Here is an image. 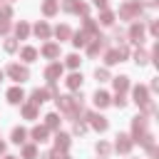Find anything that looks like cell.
<instances>
[{
  "instance_id": "obj_3",
  "label": "cell",
  "mask_w": 159,
  "mask_h": 159,
  "mask_svg": "<svg viewBox=\"0 0 159 159\" xmlns=\"http://www.w3.org/2000/svg\"><path fill=\"white\" fill-rule=\"evenodd\" d=\"M94 102H97L99 107H104V104L109 102V97H107V92H97V94H94Z\"/></svg>"
},
{
  "instance_id": "obj_4",
  "label": "cell",
  "mask_w": 159,
  "mask_h": 159,
  "mask_svg": "<svg viewBox=\"0 0 159 159\" xmlns=\"http://www.w3.org/2000/svg\"><path fill=\"white\" fill-rule=\"evenodd\" d=\"M32 137H35L37 142H45V137H47V129H45V127H37V129L32 132Z\"/></svg>"
},
{
  "instance_id": "obj_22",
  "label": "cell",
  "mask_w": 159,
  "mask_h": 159,
  "mask_svg": "<svg viewBox=\"0 0 159 159\" xmlns=\"http://www.w3.org/2000/svg\"><path fill=\"white\" fill-rule=\"evenodd\" d=\"M75 132H77V134H82V132H84V124H80V122H77V124H75Z\"/></svg>"
},
{
  "instance_id": "obj_9",
  "label": "cell",
  "mask_w": 159,
  "mask_h": 159,
  "mask_svg": "<svg viewBox=\"0 0 159 159\" xmlns=\"http://www.w3.org/2000/svg\"><path fill=\"white\" fill-rule=\"evenodd\" d=\"M35 55H37V52H35L32 47H25V50H22V57H25L27 62H30V60H35Z\"/></svg>"
},
{
  "instance_id": "obj_8",
  "label": "cell",
  "mask_w": 159,
  "mask_h": 159,
  "mask_svg": "<svg viewBox=\"0 0 159 159\" xmlns=\"http://www.w3.org/2000/svg\"><path fill=\"white\" fill-rule=\"evenodd\" d=\"M12 142H17V144L25 142V129H15V132H12Z\"/></svg>"
},
{
  "instance_id": "obj_7",
  "label": "cell",
  "mask_w": 159,
  "mask_h": 159,
  "mask_svg": "<svg viewBox=\"0 0 159 159\" xmlns=\"http://www.w3.org/2000/svg\"><path fill=\"white\" fill-rule=\"evenodd\" d=\"M92 124H94L97 129H107V122H104V117H92Z\"/></svg>"
},
{
  "instance_id": "obj_5",
  "label": "cell",
  "mask_w": 159,
  "mask_h": 159,
  "mask_svg": "<svg viewBox=\"0 0 159 159\" xmlns=\"http://www.w3.org/2000/svg\"><path fill=\"white\" fill-rule=\"evenodd\" d=\"M80 82H82V75H72V77L67 80V84H70L72 89H75V87H80Z\"/></svg>"
},
{
  "instance_id": "obj_12",
  "label": "cell",
  "mask_w": 159,
  "mask_h": 159,
  "mask_svg": "<svg viewBox=\"0 0 159 159\" xmlns=\"http://www.w3.org/2000/svg\"><path fill=\"white\" fill-rule=\"evenodd\" d=\"M35 32H37L40 37H47V35H50V30H47V25H37V27H35Z\"/></svg>"
},
{
  "instance_id": "obj_6",
  "label": "cell",
  "mask_w": 159,
  "mask_h": 159,
  "mask_svg": "<svg viewBox=\"0 0 159 159\" xmlns=\"http://www.w3.org/2000/svg\"><path fill=\"white\" fill-rule=\"evenodd\" d=\"M45 97H47V92H42V89H37V92L32 94V102H35V104H40V102H45Z\"/></svg>"
},
{
  "instance_id": "obj_23",
  "label": "cell",
  "mask_w": 159,
  "mask_h": 159,
  "mask_svg": "<svg viewBox=\"0 0 159 159\" xmlns=\"http://www.w3.org/2000/svg\"><path fill=\"white\" fill-rule=\"evenodd\" d=\"M0 77H2V75H0Z\"/></svg>"
},
{
  "instance_id": "obj_18",
  "label": "cell",
  "mask_w": 159,
  "mask_h": 159,
  "mask_svg": "<svg viewBox=\"0 0 159 159\" xmlns=\"http://www.w3.org/2000/svg\"><path fill=\"white\" fill-rule=\"evenodd\" d=\"M134 97H137V102H144V89H134Z\"/></svg>"
},
{
  "instance_id": "obj_20",
  "label": "cell",
  "mask_w": 159,
  "mask_h": 159,
  "mask_svg": "<svg viewBox=\"0 0 159 159\" xmlns=\"http://www.w3.org/2000/svg\"><path fill=\"white\" fill-rule=\"evenodd\" d=\"M57 35H60V37H67L70 30H67V27H57Z\"/></svg>"
},
{
  "instance_id": "obj_14",
  "label": "cell",
  "mask_w": 159,
  "mask_h": 159,
  "mask_svg": "<svg viewBox=\"0 0 159 159\" xmlns=\"http://www.w3.org/2000/svg\"><path fill=\"white\" fill-rule=\"evenodd\" d=\"M57 147H60V149L67 147V137H65V134H57Z\"/></svg>"
},
{
  "instance_id": "obj_16",
  "label": "cell",
  "mask_w": 159,
  "mask_h": 159,
  "mask_svg": "<svg viewBox=\"0 0 159 159\" xmlns=\"http://www.w3.org/2000/svg\"><path fill=\"white\" fill-rule=\"evenodd\" d=\"M45 12H47V15H52V12H55V2H52V0L45 5Z\"/></svg>"
},
{
  "instance_id": "obj_11",
  "label": "cell",
  "mask_w": 159,
  "mask_h": 159,
  "mask_svg": "<svg viewBox=\"0 0 159 159\" xmlns=\"http://www.w3.org/2000/svg\"><path fill=\"white\" fill-rule=\"evenodd\" d=\"M114 87H117L119 92H122V89H127V77H117V80H114Z\"/></svg>"
},
{
  "instance_id": "obj_13",
  "label": "cell",
  "mask_w": 159,
  "mask_h": 159,
  "mask_svg": "<svg viewBox=\"0 0 159 159\" xmlns=\"http://www.w3.org/2000/svg\"><path fill=\"white\" fill-rule=\"evenodd\" d=\"M45 55H47V57H55V55H57V47H55V45H47V47H45Z\"/></svg>"
},
{
  "instance_id": "obj_2",
  "label": "cell",
  "mask_w": 159,
  "mask_h": 159,
  "mask_svg": "<svg viewBox=\"0 0 159 159\" xmlns=\"http://www.w3.org/2000/svg\"><path fill=\"white\" fill-rule=\"evenodd\" d=\"M7 97H10V102H15V104H17V102L22 99V89H17V87H15V89H10V92H7Z\"/></svg>"
},
{
  "instance_id": "obj_15",
  "label": "cell",
  "mask_w": 159,
  "mask_h": 159,
  "mask_svg": "<svg viewBox=\"0 0 159 159\" xmlns=\"http://www.w3.org/2000/svg\"><path fill=\"white\" fill-rule=\"evenodd\" d=\"M67 65H70V67H77V65H80V57H77V55L67 57Z\"/></svg>"
},
{
  "instance_id": "obj_19",
  "label": "cell",
  "mask_w": 159,
  "mask_h": 159,
  "mask_svg": "<svg viewBox=\"0 0 159 159\" xmlns=\"http://www.w3.org/2000/svg\"><path fill=\"white\" fill-rule=\"evenodd\" d=\"M25 157L32 159V157H35V147H25Z\"/></svg>"
},
{
  "instance_id": "obj_17",
  "label": "cell",
  "mask_w": 159,
  "mask_h": 159,
  "mask_svg": "<svg viewBox=\"0 0 159 159\" xmlns=\"http://www.w3.org/2000/svg\"><path fill=\"white\" fill-rule=\"evenodd\" d=\"M17 35L25 37V35H27V25H17Z\"/></svg>"
},
{
  "instance_id": "obj_10",
  "label": "cell",
  "mask_w": 159,
  "mask_h": 159,
  "mask_svg": "<svg viewBox=\"0 0 159 159\" xmlns=\"http://www.w3.org/2000/svg\"><path fill=\"white\" fill-rule=\"evenodd\" d=\"M60 72H62V67H60V65H52V67H50V70H47V77H50V80H52V77H57V75H60Z\"/></svg>"
},
{
  "instance_id": "obj_1",
  "label": "cell",
  "mask_w": 159,
  "mask_h": 159,
  "mask_svg": "<svg viewBox=\"0 0 159 159\" xmlns=\"http://www.w3.org/2000/svg\"><path fill=\"white\" fill-rule=\"evenodd\" d=\"M10 75H12V80H20V82L27 80V70H25V67H17V65L10 67Z\"/></svg>"
},
{
  "instance_id": "obj_21",
  "label": "cell",
  "mask_w": 159,
  "mask_h": 159,
  "mask_svg": "<svg viewBox=\"0 0 159 159\" xmlns=\"http://www.w3.org/2000/svg\"><path fill=\"white\" fill-rule=\"evenodd\" d=\"M47 124H50V127H57V117L50 114V117H47Z\"/></svg>"
}]
</instances>
